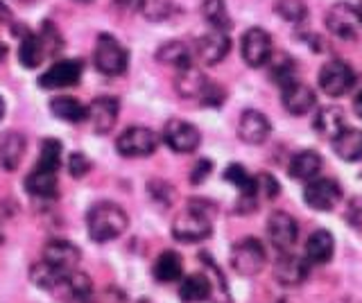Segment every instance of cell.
I'll return each instance as SVG.
<instances>
[{
    "label": "cell",
    "mask_w": 362,
    "mask_h": 303,
    "mask_svg": "<svg viewBox=\"0 0 362 303\" xmlns=\"http://www.w3.org/2000/svg\"><path fill=\"white\" fill-rule=\"evenodd\" d=\"M215 213L213 204L202 199H190L188 206L179 213L173 224V235L179 242H199L206 240L213 227H211V215Z\"/></svg>",
    "instance_id": "obj_1"
},
{
    "label": "cell",
    "mask_w": 362,
    "mask_h": 303,
    "mask_svg": "<svg viewBox=\"0 0 362 303\" xmlns=\"http://www.w3.org/2000/svg\"><path fill=\"white\" fill-rule=\"evenodd\" d=\"M127 224H129L127 213L120 206L111 204V201L95 204L86 215L88 235H90V240H95V242H109L113 238H118V235H122L124 229H127Z\"/></svg>",
    "instance_id": "obj_2"
},
{
    "label": "cell",
    "mask_w": 362,
    "mask_h": 303,
    "mask_svg": "<svg viewBox=\"0 0 362 303\" xmlns=\"http://www.w3.org/2000/svg\"><path fill=\"white\" fill-rule=\"evenodd\" d=\"M267 251L260 240L243 238L231 246V267L240 276H256L265 267Z\"/></svg>",
    "instance_id": "obj_3"
},
{
    "label": "cell",
    "mask_w": 362,
    "mask_h": 303,
    "mask_svg": "<svg viewBox=\"0 0 362 303\" xmlns=\"http://www.w3.org/2000/svg\"><path fill=\"white\" fill-rule=\"evenodd\" d=\"M93 59H95V66H98L100 73H105L109 77H116V75H122L124 71H127L129 54L111 35H100Z\"/></svg>",
    "instance_id": "obj_4"
},
{
    "label": "cell",
    "mask_w": 362,
    "mask_h": 303,
    "mask_svg": "<svg viewBox=\"0 0 362 303\" xmlns=\"http://www.w3.org/2000/svg\"><path fill=\"white\" fill-rule=\"evenodd\" d=\"M356 84V73L351 71V66L333 59L322 66L320 71V88L331 97H339V95H346L351 88Z\"/></svg>",
    "instance_id": "obj_5"
},
{
    "label": "cell",
    "mask_w": 362,
    "mask_h": 303,
    "mask_svg": "<svg viewBox=\"0 0 362 303\" xmlns=\"http://www.w3.org/2000/svg\"><path fill=\"white\" fill-rule=\"evenodd\" d=\"M156 133L147 127H129L120 133V138L116 141L118 154L127 156V159H143L150 156L156 150Z\"/></svg>",
    "instance_id": "obj_6"
},
{
    "label": "cell",
    "mask_w": 362,
    "mask_h": 303,
    "mask_svg": "<svg viewBox=\"0 0 362 303\" xmlns=\"http://www.w3.org/2000/svg\"><path fill=\"white\" fill-rule=\"evenodd\" d=\"M163 141L168 143L170 150H175L179 154H190L199 148V129L195 125H190L186 120L173 118L165 122L163 127Z\"/></svg>",
    "instance_id": "obj_7"
},
{
    "label": "cell",
    "mask_w": 362,
    "mask_h": 303,
    "mask_svg": "<svg viewBox=\"0 0 362 303\" xmlns=\"http://www.w3.org/2000/svg\"><path fill=\"white\" fill-rule=\"evenodd\" d=\"M79 249L68 240H52L45 244L43 249V263L52 267L59 276H68L71 272H75L77 265H79Z\"/></svg>",
    "instance_id": "obj_8"
},
{
    "label": "cell",
    "mask_w": 362,
    "mask_h": 303,
    "mask_svg": "<svg viewBox=\"0 0 362 303\" xmlns=\"http://www.w3.org/2000/svg\"><path fill=\"white\" fill-rule=\"evenodd\" d=\"M326 28L333 32L337 39H356L360 32V16L358 9L349 3H335L326 12Z\"/></svg>",
    "instance_id": "obj_9"
},
{
    "label": "cell",
    "mask_w": 362,
    "mask_h": 303,
    "mask_svg": "<svg viewBox=\"0 0 362 303\" xmlns=\"http://www.w3.org/2000/svg\"><path fill=\"white\" fill-rule=\"evenodd\" d=\"M303 199L315 210H333L342 199V190L333 179H313L303 190Z\"/></svg>",
    "instance_id": "obj_10"
},
{
    "label": "cell",
    "mask_w": 362,
    "mask_h": 303,
    "mask_svg": "<svg viewBox=\"0 0 362 303\" xmlns=\"http://www.w3.org/2000/svg\"><path fill=\"white\" fill-rule=\"evenodd\" d=\"M267 238L281 254L290 251L299 238L297 222H294L292 215H288V213H283V210L272 213L269 220H267Z\"/></svg>",
    "instance_id": "obj_11"
},
{
    "label": "cell",
    "mask_w": 362,
    "mask_h": 303,
    "mask_svg": "<svg viewBox=\"0 0 362 303\" xmlns=\"http://www.w3.org/2000/svg\"><path fill=\"white\" fill-rule=\"evenodd\" d=\"M240 50H243V59L247 66L260 69V66H265L272 57V37L260 28L247 30L243 35Z\"/></svg>",
    "instance_id": "obj_12"
},
{
    "label": "cell",
    "mask_w": 362,
    "mask_h": 303,
    "mask_svg": "<svg viewBox=\"0 0 362 303\" xmlns=\"http://www.w3.org/2000/svg\"><path fill=\"white\" fill-rule=\"evenodd\" d=\"M84 73V64L79 59H64L54 61L48 71L39 77L41 88H68L79 82V77Z\"/></svg>",
    "instance_id": "obj_13"
},
{
    "label": "cell",
    "mask_w": 362,
    "mask_h": 303,
    "mask_svg": "<svg viewBox=\"0 0 362 303\" xmlns=\"http://www.w3.org/2000/svg\"><path fill=\"white\" fill-rule=\"evenodd\" d=\"M118 111L120 105L116 97H95L93 102L86 107V120L90 122V129L95 133H109L118 122Z\"/></svg>",
    "instance_id": "obj_14"
},
{
    "label": "cell",
    "mask_w": 362,
    "mask_h": 303,
    "mask_svg": "<svg viewBox=\"0 0 362 303\" xmlns=\"http://www.w3.org/2000/svg\"><path fill=\"white\" fill-rule=\"evenodd\" d=\"M231 50V39L229 32H220V30H211L204 37L197 39L195 43V54L197 59L204 61L206 66H215L220 64L226 54Z\"/></svg>",
    "instance_id": "obj_15"
},
{
    "label": "cell",
    "mask_w": 362,
    "mask_h": 303,
    "mask_svg": "<svg viewBox=\"0 0 362 303\" xmlns=\"http://www.w3.org/2000/svg\"><path fill=\"white\" fill-rule=\"evenodd\" d=\"M269 131H272L269 120L260 114V111L247 109L245 114L240 116V120H238V136H240L249 145L265 143L267 136H269Z\"/></svg>",
    "instance_id": "obj_16"
},
{
    "label": "cell",
    "mask_w": 362,
    "mask_h": 303,
    "mask_svg": "<svg viewBox=\"0 0 362 303\" xmlns=\"http://www.w3.org/2000/svg\"><path fill=\"white\" fill-rule=\"evenodd\" d=\"M283 107H286L288 114L292 116H303L315 107L317 97L313 93L310 86H305L301 82H292L288 86H283V97H281Z\"/></svg>",
    "instance_id": "obj_17"
},
{
    "label": "cell",
    "mask_w": 362,
    "mask_h": 303,
    "mask_svg": "<svg viewBox=\"0 0 362 303\" xmlns=\"http://www.w3.org/2000/svg\"><path fill=\"white\" fill-rule=\"evenodd\" d=\"M274 276L281 285H301L308 278V263L283 251L281 258L274 263Z\"/></svg>",
    "instance_id": "obj_18"
},
{
    "label": "cell",
    "mask_w": 362,
    "mask_h": 303,
    "mask_svg": "<svg viewBox=\"0 0 362 303\" xmlns=\"http://www.w3.org/2000/svg\"><path fill=\"white\" fill-rule=\"evenodd\" d=\"M25 156V136L21 131L0 133V165L7 172H14Z\"/></svg>",
    "instance_id": "obj_19"
},
{
    "label": "cell",
    "mask_w": 362,
    "mask_h": 303,
    "mask_svg": "<svg viewBox=\"0 0 362 303\" xmlns=\"http://www.w3.org/2000/svg\"><path fill=\"white\" fill-rule=\"evenodd\" d=\"M335 254V240L331 231H315L308 242H305V263H313V265H324L333 258Z\"/></svg>",
    "instance_id": "obj_20"
},
{
    "label": "cell",
    "mask_w": 362,
    "mask_h": 303,
    "mask_svg": "<svg viewBox=\"0 0 362 303\" xmlns=\"http://www.w3.org/2000/svg\"><path fill=\"white\" fill-rule=\"evenodd\" d=\"M322 170V156L313 150H303L299 154L292 156V161L288 165V172L297 182H313Z\"/></svg>",
    "instance_id": "obj_21"
},
{
    "label": "cell",
    "mask_w": 362,
    "mask_h": 303,
    "mask_svg": "<svg viewBox=\"0 0 362 303\" xmlns=\"http://www.w3.org/2000/svg\"><path fill=\"white\" fill-rule=\"evenodd\" d=\"M175 88L181 97H202L204 91L209 88V80L204 77V73L195 66H188V69H181L177 80H175Z\"/></svg>",
    "instance_id": "obj_22"
},
{
    "label": "cell",
    "mask_w": 362,
    "mask_h": 303,
    "mask_svg": "<svg viewBox=\"0 0 362 303\" xmlns=\"http://www.w3.org/2000/svg\"><path fill=\"white\" fill-rule=\"evenodd\" d=\"M333 150L339 159L344 161H360L362 159V131L360 129H344L333 138Z\"/></svg>",
    "instance_id": "obj_23"
},
{
    "label": "cell",
    "mask_w": 362,
    "mask_h": 303,
    "mask_svg": "<svg viewBox=\"0 0 362 303\" xmlns=\"http://www.w3.org/2000/svg\"><path fill=\"white\" fill-rule=\"evenodd\" d=\"M315 129L317 133H322L326 138H335L337 133H342L346 129V120H344V111L339 107H326L322 109L315 118Z\"/></svg>",
    "instance_id": "obj_24"
},
{
    "label": "cell",
    "mask_w": 362,
    "mask_h": 303,
    "mask_svg": "<svg viewBox=\"0 0 362 303\" xmlns=\"http://www.w3.org/2000/svg\"><path fill=\"white\" fill-rule=\"evenodd\" d=\"M152 272L158 283H175L177 278H181V272H184V261H181L177 251L168 249L156 258Z\"/></svg>",
    "instance_id": "obj_25"
},
{
    "label": "cell",
    "mask_w": 362,
    "mask_h": 303,
    "mask_svg": "<svg viewBox=\"0 0 362 303\" xmlns=\"http://www.w3.org/2000/svg\"><path fill=\"white\" fill-rule=\"evenodd\" d=\"M179 297L184 303H202L211 299V283L206 274H190L181 280Z\"/></svg>",
    "instance_id": "obj_26"
},
{
    "label": "cell",
    "mask_w": 362,
    "mask_h": 303,
    "mask_svg": "<svg viewBox=\"0 0 362 303\" xmlns=\"http://www.w3.org/2000/svg\"><path fill=\"white\" fill-rule=\"evenodd\" d=\"M45 57H50V54H48V50H45L39 35H28L25 39L21 41L18 61H21L23 69H37V66H41V61Z\"/></svg>",
    "instance_id": "obj_27"
},
{
    "label": "cell",
    "mask_w": 362,
    "mask_h": 303,
    "mask_svg": "<svg viewBox=\"0 0 362 303\" xmlns=\"http://www.w3.org/2000/svg\"><path fill=\"white\" fill-rule=\"evenodd\" d=\"M25 188L28 193L41 199H50L57 197V172H45V170H34L25 179Z\"/></svg>",
    "instance_id": "obj_28"
},
{
    "label": "cell",
    "mask_w": 362,
    "mask_h": 303,
    "mask_svg": "<svg viewBox=\"0 0 362 303\" xmlns=\"http://www.w3.org/2000/svg\"><path fill=\"white\" fill-rule=\"evenodd\" d=\"M156 59L161 61V64L175 66L177 71L192 66V54H190V50L184 46V43H179V41L163 43V46L156 50Z\"/></svg>",
    "instance_id": "obj_29"
},
{
    "label": "cell",
    "mask_w": 362,
    "mask_h": 303,
    "mask_svg": "<svg viewBox=\"0 0 362 303\" xmlns=\"http://www.w3.org/2000/svg\"><path fill=\"white\" fill-rule=\"evenodd\" d=\"M50 111L59 120L73 122V125H75V122L86 120V107L82 102H77L75 97H66V95L54 97L50 102Z\"/></svg>",
    "instance_id": "obj_30"
},
{
    "label": "cell",
    "mask_w": 362,
    "mask_h": 303,
    "mask_svg": "<svg viewBox=\"0 0 362 303\" xmlns=\"http://www.w3.org/2000/svg\"><path fill=\"white\" fill-rule=\"evenodd\" d=\"M202 14L206 18V23H211L213 30H220V32L231 30V16H229V9H226L224 0H204Z\"/></svg>",
    "instance_id": "obj_31"
},
{
    "label": "cell",
    "mask_w": 362,
    "mask_h": 303,
    "mask_svg": "<svg viewBox=\"0 0 362 303\" xmlns=\"http://www.w3.org/2000/svg\"><path fill=\"white\" fill-rule=\"evenodd\" d=\"M62 167V143L57 138H45L41 143V154L37 161V170L57 172Z\"/></svg>",
    "instance_id": "obj_32"
},
{
    "label": "cell",
    "mask_w": 362,
    "mask_h": 303,
    "mask_svg": "<svg viewBox=\"0 0 362 303\" xmlns=\"http://www.w3.org/2000/svg\"><path fill=\"white\" fill-rule=\"evenodd\" d=\"M224 179L226 182H231L238 190H240V195L243 197H254L256 195V179L252 174H247V170L243 165H229L224 170Z\"/></svg>",
    "instance_id": "obj_33"
},
{
    "label": "cell",
    "mask_w": 362,
    "mask_h": 303,
    "mask_svg": "<svg viewBox=\"0 0 362 303\" xmlns=\"http://www.w3.org/2000/svg\"><path fill=\"white\" fill-rule=\"evenodd\" d=\"M202 258H204V265H206L211 272H213V276L209 278V283H211V299L215 301V303H229L231 299H229V287H226V283H224V278H222V272L218 267H215V263H213V258H209L206 254H202Z\"/></svg>",
    "instance_id": "obj_34"
},
{
    "label": "cell",
    "mask_w": 362,
    "mask_h": 303,
    "mask_svg": "<svg viewBox=\"0 0 362 303\" xmlns=\"http://www.w3.org/2000/svg\"><path fill=\"white\" fill-rule=\"evenodd\" d=\"M276 12L290 23H303L308 16V7H305V0H276Z\"/></svg>",
    "instance_id": "obj_35"
},
{
    "label": "cell",
    "mask_w": 362,
    "mask_h": 303,
    "mask_svg": "<svg viewBox=\"0 0 362 303\" xmlns=\"http://www.w3.org/2000/svg\"><path fill=\"white\" fill-rule=\"evenodd\" d=\"M272 80H274L281 88L288 86L292 82H297V66H294L292 59L288 57H281L279 61H274V66H272Z\"/></svg>",
    "instance_id": "obj_36"
},
{
    "label": "cell",
    "mask_w": 362,
    "mask_h": 303,
    "mask_svg": "<svg viewBox=\"0 0 362 303\" xmlns=\"http://www.w3.org/2000/svg\"><path fill=\"white\" fill-rule=\"evenodd\" d=\"M64 285L68 287V292L79 299V301H84L90 297V278L86 274H79V272H71L66 278H64Z\"/></svg>",
    "instance_id": "obj_37"
},
{
    "label": "cell",
    "mask_w": 362,
    "mask_h": 303,
    "mask_svg": "<svg viewBox=\"0 0 362 303\" xmlns=\"http://www.w3.org/2000/svg\"><path fill=\"white\" fill-rule=\"evenodd\" d=\"M141 12L147 20H163L173 14V3L170 0H145Z\"/></svg>",
    "instance_id": "obj_38"
},
{
    "label": "cell",
    "mask_w": 362,
    "mask_h": 303,
    "mask_svg": "<svg viewBox=\"0 0 362 303\" xmlns=\"http://www.w3.org/2000/svg\"><path fill=\"white\" fill-rule=\"evenodd\" d=\"M90 170V161L86 159L84 154H79V152H73L71 156H68V172H71L75 179L79 177H84L86 172Z\"/></svg>",
    "instance_id": "obj_39"
},
{
    "label": "cell",
    "mask_w": 362,
    "mask_h": 303,
    "mask_svg": "<svg viewBox=\"0 0 362 303\" xmlns=\"http://www.w3.org/2000/svg\"><path fill=\"white\" fill-rule=\"evenodd\" d=\"M256 193H263L267 199L276 197V195H279V184H276V179H274V177H269V174H260V177L256 179Z\"/></svg>",
    "instance_id": "obj_40"
},
{
    "label": "cell",
    "mask_w": 362,
    "mask_h": 303,
    "mask_svg": "<svg viewBox=\"0 0 362 303\" xmlns=\"http://www.w3.org/2000/svg\"><path fill=\"white\" fill-rule=\"evenodd\" d=\"M211 170H213V163L211 161H206V159L197 161V165L192 167V172H190V182L192 184H202L204 179L211 174Z\"/></svg>",
    "instance_id": "obj_41"
},
{
    "label": "cell",
    "mask_w": 362,
    "mask_h": 303,
    "mask_svg": "<svg viewBox=\"0 0 362 303\" xmlns=\"http://www.w3.org/2000/svg\"><path fill=\"white\" fill-rule=\"evenodd\" d=\"M351 220L356 224H362V197L351 201Z\"/></svg>",
    "instance_id": "obj_42"
},
{
    "label": "cell",
    "mask_w": 362,
    "mask_h": 303,
    "mask_svg": "<svg viewBox=\"0 0 362 303\" xmlns=\"http://www.w3.org/2000/svg\"><path fill=\"white\" fill-rule=\"evenodd\" d=\"M354 111H356V116L362 120V91L356 95V100H354Z\"/></svg>",
    "instance_id": "obj_43"
},
{
    "label": "cell",
    "mask_w": 362,
    "mask_h": 303,
    "mask_svg": "<svg viewBox=\"0 0 362 303\" xmlns=\"http://www.w3.org/2000/svg\"><path fill=\"white\" fill-rule=\"evenodd\" d=\"M9 18H11L9 7H5V3H0V20H9Z\"/></svg>",
    "instance_id": "obj_44"
},
{
    "label": "cell",
    "mask_w": 362,
    "mask_h": 303,
    "mask_svg": "<svg viewBox=\"0 0 362 303\" xmlns=\"http://www.w3.org/2000/svg\"><path fill=\"white\" fill-rule=\"evenodd\" d=\"M122 5H127V7H139L141 9V5L145 3V0H120Z\"/></svg>",
    "instance_id": "obj_45"
},
{
    "label": "cell",
    "mask_w": 362,
    "mask_h": 303,
    "mask_svg": "<svg viewBox=\"0 0 362 303\" xmlns=\"http://www.w3.org/2000/svg\"><path fill=\"white\" fill-rule=\"evenodd\" d=\"M3 116H5V100L0 97V120H3Z\"/></svg>",
    "instance_id": "obj_46"
},
{
    "label": "cell",
    "mask_w": 362,
    "mask_h": 303,
    "mask_svg": "<svg viewBox=\"0 0 362 303\" xmlns=\"http://www.w3.org/2000/svg\"><path fill=\"white\" fill-rule=\"evenodd\" d=\"M356 9H358V16H360V23H362V0H360V5Z\"/></svg>",
    "instance_id": "obj_47"
},
{
    "label": "cell",
    "mask_w": 362,
    "mask_h": 303,
    "mask_svg": "<svg viewBox=\"0 0 362 303\" xmlns=\"http://www.w3.org/2000/svg\"><path fill=\"white\" fill-rule=\"evenodd\" d=\"M5 52H7V50H5V46H3V43H0V59L5 57Z\"/></svg>",
    "instance_id": "obj_48"
},
{
    "label": "cell",
    "mask_w": 362,
    "mask_h": 303,
    "mask_svg": "<svg viewBox=\"0 0 362 303\" xmlns=\"http://www.w3.org/2000/svg\"><path fill=\"white\" fill-rule=\"evenodd\" d=\"M16 3H23V5H30V3H37V0H16Z\"/></svg>",
    "instance_id": "obj_49"
},
{
    "label": "cell",
    "mask_w": 362,
    "mask_h": 303,
    "mask_svg": "<svg viewBox=\"0 0 362 303\" xmlns=\"http://www.w3.org/2000/svg\"><path fill=\"white\" fill-rule=\"evenodd\" d=\"M82 3H88V0H82Z\"/></svg>",
    "instance_id": "obj_50"
}]
</instances>
